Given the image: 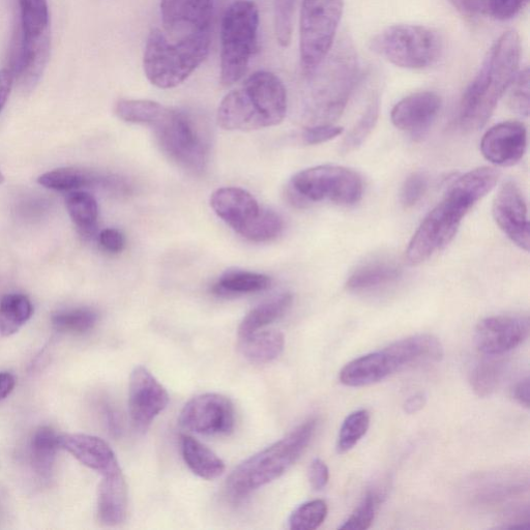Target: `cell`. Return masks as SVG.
Instances as JSON below:
<instances>
[{"label":"cell","mask_w":530,"mask_h":530,"mask_svg":"<svg viewBox=\"0 0 530 530\" xmlns=\"http://www.w3.org/2000/svg\"><path fill=\"white\" fill-rule=\"evenodd\" d=\"M521 42L516 32L500 37L461 101L459 124L464 132H476L489 121L498 102L518 73Z\"/></svg>","instance_id":"obj_1"},{"label":"cell","mask_w":530,"mask_h":530,"mask_svg":"<svg viewBox=\"0 0 530 530\" xmlns=\"http://www.w3.org/2000/svg\"><path fill=\"white\" fill-rule=\"evenodd\" d=\"M287 113V93L275 74H252L243 86L230 92L220 103L217 121L228 131H255L281 124Z\"/></svg>","instance_id":"obj_2"},{"label":"cell","mask_w":530,"mask_h":530,"mask_svg":"<svg viewBox=\"0 0 530 530\" xmlns=\"http://www.w3.org/2000/svg\"><path fill=\"white\" fill-rule=\"evenodd\" d=\"M211 40L212 26L180 38H170L161 28L153 29L143 56L147 79L162 90L181 85L208 57Z\"/></svg>","instance_id":"obj_3"},{"label":"cell","mask_w":530,"mask_h":530,"mask_svg":"<svg viewBox=\"0 0 530 530\" xmlns=\"http://www.w3.org/2000/svg\"><path fill=\"white\" fill-rule=\"evenodd\" d=\"M317 429V420L309 419L274 445L248 458L235 468L226 482V490L234 500L282 477L301 458Z\"/></svg>","instance_id":"obj_4"},{"label":"cell","mask_w":530,"mask_h":530,"mask_svg":"<svg viewBox=\"0 0 530 530\" xmlns=\"http://www.w3.org/2000/svg\"><path fill=\"white\" fill-rule=\"evenodd\" d=\"M309 76L313 113L323 121L337 120L361 77L358 54L351 41L343 38L337 42L325 61Z\"/></svg>","instance_id":"obj_5"},{"label":"cell","mask_w":530,"mask_h":530,"mask_svg":"<svg viewBox=\"0 0 530 530\" xmlns=\"http://www.w3.org/2000/svg\"><path fill=\"white\" fill-rule=\"evenodd\" d=\"M259 12L249 0H238L224 14L221 26V83L239 82L258 46Z\"/></svg>","instance_id":"obj_6"},{"label":"cell","mask_w":530,"mask_h":530,"mask_svg":"<svg viewBox=\"0 0 530 530\" xmlns=\"http://www.w3.org/2000/svg\"><path fill=\"white\" fill-rule=\"evenodd\" d=\"M370 47L374 53L397 67L423 70L439 60L443 41L432 28L399 24L376 35Z\"/></svg>","instance_id":"obj_7"},{"label":"cell","mask_w":530,"mask_h":530,"mask_svg":"<svg viewBox=\"0 0 530 530\" xmlns=\"http://www.w3.org/2000/svg\"><path fill=\"white\" fill-rule=\"evenodd\" d=\"M476 203L454 186L424 219L406 250L411 265H418L444 249L455 237L463 218Z\"/></svg>","instance_id":"obj_8"},{"label":"cell","mask_w":530,"mask_h":530,"mask_svg":"<svg viewBox=\"0 0 530 530\" xmlns=\"http://www.w3.org/2000/svg\"><path fill=\"white\" fill-rule=\"evenodd\" d=\"M151 127L162 152L172 162L193 173L205 169L210 155L209 138L190 115L165 107Z\"/></svg>","instance_id":"obj_9"},{"label":"cell","mask_w":530,"mask_h":530,"mask_svg":"<svg viewBox=\"0 0 530 530\" xmlns=\"http://www.w3.org/2000/svg\"><path fill=\"white\" fill-rule=\"evenodd\" d=\"M364 194L361 175L343 166L322 165L303 170L290 181L288 195L297 205L331 201L349 206L358 203Z\"/></svg>","instance_id":"obj_10"},{"label":"cell","mask_w":530,"mask_h":530,"mask_svg":"<svg viewBox=\"0 0 530 530\" xmlns=\"http://www.w3.org/2000/svg\"><path fill=\"white\" fill-rule=\"evenodd\" d=\"M344 11V0H303L301 11V65L312 74L333 48Z\"/></svg>","instance_id":"obj_11"},{"label":"cell","mask_w":530,"mask_h":530,"mask_svg":"<svg viewBox=\"0 0 530 530\" xmlns=\"http://www.w3.org/2000/svg\"><path fill=\"white\" fill-rule=\"evenodd\" d=\"M179 423L184 429L201 435H229L235 424L234 407L226 396L199 395L184 406Z\"/></svg>","instance_id":"obj_12"},{"label":"cell","mask_w":530,"mask_h":530,"mask_svg":"<svg viewBox=\"0 0 530 530\" xmlns=\"http://www.w3.org/2000/svg\"><path fill=\"white\" fill-rule=\"evenodd\" d=\"M169 394L145 367H136L130 377L129 414L133 427L146 432L169 404Z\"/></svg>","instance_id":"obj_13"},{"label":"cell","mask_w":530,"mask_h":530,"mask_svg":"<svg viewBox=\"0 0 530 530\" xmlns=\"http://www.w3.org/2000/svg\"><path fill=\"white\" fill-rule=\"evenodd\" d=\"M529 333L527 316L499 315L485 318L479 323L475 341L484 355L500 357L523 344Z\"/></svg>","instance_id":"obj_14"},{"label":"cell","mask_w":530,"mask_h":530,"mask_svg":"<svg viewBox=\"0 0 530 530\" xmlns=\"http://www.w3.org/2000/svg\"><path fill=\"white\" fill-rule=\"evenodd\" d=\"M497 226L522 250L530 246L527 205L519 187L508 182L499 189L492 208Z\"/></svg>","instance_id":"obj_15"},{"label":"cell","mask_w":530,"mask_h":530,"mask_svg":"<svg viewBox=\"0 0 530 530\" xmlns=\"http://www.w3.org/2000/svg\"><path fill=\"white\" fill-rule=\"evenodd\" d=\"M213 0H161L162 29L170 38H180L211 27Z\"/></svg>","instance_id":"obj_16"},{"label":"cell","mask_w":530,"mask_h":530,"mask_svg":"<svg viewBox=\"0 0 530 530\" xmlns=\"http://www.w3.org/2000/svg\"><path fill=\"white\" fill-rule=\"evenodd\" d=\"M526 146V128L521 123L506 122L492 127L484 135L481 152L492 164L510 167L520 162L526 152Z\"/></svg>","instance_id":"obj_17"},{"label":"cell","mask_w":530,"mask_h":530,"mask_svg":"<svg viewBox=\"0 0 530 530\" xmlns=\"http://www.w3.org/2000/svg\"><path fill=\"white\" fill-rule=\"evenodd\" d=\"M441 108L440 97L433 92L412 94L395 105L392 122L396 128L414 137H423Z\"/></svg>","instance_id":"obj_18"},{"label":"cell","mask_w":530,"mask_h":530,"mask_svg":"<svg viewBox=\"0 0 530 530\" xmlns=\"http://www.w3.org/2000/svg\"><path fill=\"white\" fill-rule=\"evenodd\" d=\"M58 447L71 454L84 466L102 477L121 470L119 461L110 446L103 439L87 434L58 435Z\"/></svg>","instance_id":"obj_19"},{"label":"cell","mask_w":530,"mask_h":530,"mask_svg":"<svg viewBox=\"0 0 530 530\" xmlns=\"http://www.w3.org/2000/svg\"><path fill=\"white\" fill-rule=\"evenodd\" d=\"M211 206L217 216L240 235L256 221L262 210L248 191L232 187L214 192Z\"/></svg>","instance_id":"obj_20"},{"label":"cell","mask_w":530,"mask_h":530,"mask_svg":"<svg viewBox=\"0 0 530 530\" xmlns=\"http://www.w3.org/2000/svg\"><path fill=\"white\" fill-rule=\"evenodd\" d=\"M396 372H399L397 365L384 348L348 363L341 370L339 379L346 387L361 388L377 384Z\"/></svg>","instance_id":"obj_21"},{"label":"cell","mask_w":530,"mask_h":530,"mask_svg":"<svg viewBox=\"0 0 530 530\" xmlns=\"http://www.w3.org/2000/svg\"><path fill=\"white\" fill-rule=\"evenodd\" d=\"M387 348L395 358L400 372L440 362L445 355L443 344L436 337L428 334L408 337Z\"/></svg>","instance_id":"obj_22"},{"label":"cell","mask_w":530,"mask_h":530,"mask_svg":"<svg viewBox=\"0 0 530 530\" xmlns=\"http://www.w3.org/2000/svg\"><path fill=\"white\" fill-rule=\"evenodd\" d=\"M128 514V486L122 469L107 476L99 486L98 517L105 526L122 524Z\"/></svg>","instance_id":"obj_23"},{"label":"cell","mask_w":530,"mask_h":530,"mask_svg":"<svg viewBox=\"0 0 530 530\" xmlns=\"http://www.w3.org/2000/svg\"><path fill=\"white\" fill-rule=\"evenodd\" d=\"M38 183L54 191H80L84 188L102 186L109 189H124L122 182L113 176H105L77 168H58L39 176Z\"/></svg>","instance_id":"obj_24"},{"label":"cell","mask_w":530,"mask_h":530,"mask_svg":"<svg viewBox=\"0 0 530 530\" xmlns=\"http://www.w3.org/2000/svg\"><path fill=\"white\" fill-rule=\"evenodd\" d=\"M401 270L394 262L388 260H374L361 265L351 274L346 286L352 292H367L397 281Z\"/></svg>","instance_id":"obj_25"},{"label":"cell","mask_w":530,"mask_h":530,"mask_svg":"<svg viewBox=\"0 0 530 530\" xmlns=\"http://www.w3.org/2000/svg\"><path fill=\"white\" fill-rule=\"evenodd\" d=\"M181 449L185 463L192 473L204 480H216L224 474L225 463L197 439L183 435Z\"/></svg>","instance_id":"obj_26"},{"label":"cell","mask_w":530,"mask_h":530,"mask_svg":"<svg viewBox=\"0 0 530 530\" xmlns=\"http://www.w3.org/2000/svg\"><path fill=\"white\" fill-rule=\"evenodd\" d=\"M58 435L48 426L37 429L29 445V456L35 474L43 482H49L54 473Z\"/></svg>","instance_id":"obj_27"},{"label":"cell","mask_w":530,"mask_h":530,"mask_svg":"<svg viewBox=\"0 0 530 530\" xmlns=\"http://www.w3.org/2000/svg\"><path fill=\"white\" fill-rule=\"evenodd\" d=\"M285 339L278 331L255 332L240 338L242 355L252 363L268 364L281 356L284 350Z\"/></svg>","instance_id":"obj_28"},{"label":"cell","mask_w":530,"mask_h":530,"mask_svg":"<svg viewBox=\"0 0 530 530\" xmlns=\"http://www.w3.org/2000/svg\"><path fill=\"white\" fill-rule=\"evenodd\" d=\"M272 285L269 276L243 270H229L213 286L212 291L218 297H237L243 294L267 290Z\"/></svg>","instance_id":"obj_29"},{"label":"cell","mask_w":530,"mask_h":530,"mask_svg":"<svg viewBox=\"0 0 530 530\" xmlns=\"http://www.w3.org/2000/svg\"><path fill=\"white\" fill-rule=\"evenodd\" d=\"M68 213L84 238H92L98 228L99 205L96 198L84 191H73L66 197Z\"/></svg>","instance_id":"obj_30"},{"label":"cell","mask_w":530,"mask_h":530,"mask_svg":"<svg viewBox=\"0 0 530 530\" xmlns=\"http://www.w3.org/2000/svg\"><path fill=\"white\" fill-rule=\"evenodd\" d=\"M19 28L17 34L24 40H35L50 32V14L47 0H18Z\"/></svg>","instance_id":"obj_31"},{"label":"cell","mask_w":530,"mask_h":530,"mask_svg":"<svg viewBox=\"0 0 530 530\" xmlns=\"http://www.w3.org/2000/svg\"><path fill=\"white\" fill-rule=\"evenodd\" d=\"M34 306L24 294H7L0 301V336L11 337L32 318Z\"/></svg>","instance_id":"obj_32"},{"label":"cell","mask_w":530,"mask_h":530,"mask_svg":"<svg viewBox=\"0 0 530 530\" xmlns=\"http://www.w3.org/2000/svg\"><path fill=\"white\" fill-rule=\"evenodd\" d=\"M291 304L292 296L286 292L269 302L257 306L243 319L239 328L240 338L268 327L271 323L281 318L288 311Z\"/></svg>","instance_id":"obj_33"},{"label":"cell","mask_w":530,"mask_h":530,"mask_svg":"<svg viewBox=\"0 0 530 530\" xmlns=\"http://www.w3.org/2000/svg\"><path fill=\"white\" fill-rule=\"evenodd\" d=\"M469 374L471 389L481 398L491 396L505 375L506 363L497 357L487 356Z\"/></svg>","instance_id":"obj_34"},{"label":"cell","mask_w":530,"mask_h":530,"mask_svg":"<svg viewBox=\"0 0 530 530\" xmlns=\"http://www.w3.org/2000/svg\"><path fill=\"white\" fill-rule=\"evenodd\" d=\"M99 320L98 313L91 308H78L57 312L51 318L58 333L82 335L92 331Z\"/></svg>","instance_id":"obj_35"},{"label":"cell","mask_w":530,"mask_h":530,"mask_svg":"<svg viewBox=\"0 0 530 530\" xmlns=\"http://www.w3.org/2000/svg\"><path fill=\"white\" fill-rule=\"evenodd\" d=\"M164 108L150 100H121L115 106V113L126 123L152 126Z\"/></svg>","instance_id":"obj_36"},{"label":"cell","mask_w":530,"mask_h":530,"mask_svg":"<svg viewBox=\"0 0 530 530\" xmlns=\"http://www.w3.org/2000/svg\"><path fill=\"white\" fill-rule=\"evenodd\" d=\"M370 427V414L366 409L352 412L343 422L338 440L337 451L345 454L355 448L366 435Z\"/></svg>","instance_id":"obj_37"},{"label":"cell","mask_w":530,"mask_h":530,"mask_svg":"<svg viewBox=\"0 0 530 530\" xmlns=\"http://www.w3.org/2000/svg\"><path fill=\"white\" fill-rule=\"evenodd\" d=\"M329 513L328 505L317 499L300 506L290 515L288 523L292 530H313L326 521Z\"/></svg>","instance_id":"obj_38"},{"label":"cell","mask_w":530,"mask_h":530,"mask_svg":"<svg viewBox=\"0 0 530 530\" xmlns=\"http://www.w3.org/2000/svg\"><path fill=\"white\" fill-rule=\"evenodd\" d=\"M283 228L284 222L278 214L262 209L259 217L242 237L254 243L269 242L278 238Z\"/></svg>","instance_id":"obj_39"},{"label":"cell","mask_w":530,"mask_h":530,"mask_svg":"<svg viewBox=\"0 0 530 530\" xmlns=\"http://www.w3.org/2000/svg\"><path fill=\"white\" fill-rule=\"evenodd\" d=\"M379 115V102L374 99L367 107L358 124L351 129L341 147L343 153H350L359 149L374 130Z\"/></svg>","instance_id":"obj_40"},{"label":"cell","mask_w":530,"mask_h":530,"mask_svg":"<svg viewBox=\"0 0 530 530\" xmlns=\"http://www.w3.org/2000/svg\"><path fill=\"white\" fill-rule=\"evenodd\" d=\"M384 493L372 490L366 494L361 504L341 525L345 530H366L372 525Z\"/></svg>","instance_id":"obj_41"},{"label":"cell","mask_w":530,"mask_h":530,"mask_svg":"<svg viewBox=\"0 0 530 530\" xmlns=\"http://www.w3.org/2000/svg\"><path fill=\"white\" fill-rule=\"evenodd\" d=\"M298 0H275L274 26L278 43L288 47L291 43Z\"/></svg>","instance_id":"obj_42"},{"label":"cell","mask_w":530,"mask_h":530,"mask_svg":"<svg viewBox=\"0 0 530 530\" xmlns=\"http://www.w3.org/2000/svg\"><path fill=\"white\" fill-rule=\"evenodd\" d=\"M529 69L518 72L509 86V106L517 114L527 117L529 114Z\"/></svg>","instance_id":"obj_43"},{"label":"cell","mask_w":530,"mask_h":530,"mask_svg":"<svg viewBox=\"0 0 530 530\" xmlns=\"http://www.w3.org/2000/svg\"><path fill=\"white\" fill-rule=\"evenodd\" d=\"M428 187L429 179L425 173L415 172L409 175L401 191V202L404 208H414L425 196Z\"/></svg>","instance_id":"obj_44"},{"label":"cell","mask_w":530,"mask_h":530,"mask_svg":"<svg viewBox=\"0 0 530 530\" xmlns=\"http://www.w3.org/2000/svg\"><path fill=\"white\" fill-rule=\"evenodd\" d=\"M343 133V128L332 124H319L305 129L302 134L303 141L308 145H317L331 141Z\"/></svg>","instance_id":"obj_45"},{"label":"cell","mask_w":530,"mask_h":530,"mask_svg":"<svg viewBox=\"0 0 530 530\" xmlns=\"http://www.w3.org/2000/svg\"><path fill=\"white\" fill-rule=\"evenodd\" d=\"M528 0H491V13L498 20L514 18L527 4Z\"/></svg>","instance_id":"obj_46"},{"label":"cell","mask_w":530,"mask_h":530,"mask_svg":"<svg viewBox=\"0 0 530 530\" xmlns=\"http://www.w3.org/2000/svg\"><path fill=\"white\" fill-rule=\"evenodd\" d=\"M455 9L467 17L491 13V0H449Z\"/></svg>","instance_id":"obj_47"},{"label":"cell","mask_w":530,"mask_h":530,"mask_svg":"<svg viewBox=\"0 0 530 530\" xmlns=\"http://www.w3.org/2000/svg\"><path fill=\"white\" fill-rule=\"evenodd\" d=\"M99 243L104 251L119 254L125 248V238L120 230L114 228L104 229L99 235Z\"/></svg>","instance_id":"obj_48"},{"label":"cell","mask_w":530,"mask_h":530,"mask_svg":"<svg viewBox=\"0 0 530 530\" xmlns=\"http://www.w3.org/2000/svg\"><path fill=\"white\" fill-rule=\"evenodd\" d=\"M309 481L315 491L325 489L330 481V470L321 459L312 461L309 468Z\"/></svg>","instance_id":"obj_49"},{"label":"cell","mask_w":530,"mask_h":530,"mask_svg":"<svg viewBox=\"0 0 530 530\" xmlns=\"http://www.w3.org/2000/svg\"><path fill=\"white\" fill-rule=\"evenodd\" d=\"M102 414L109 433L114 437H119L123 431L119 412L110 403L106 402L102 405Z\"/></svg>","instance_id":"obj_50"},{"label":"cell","mask_w":530,"mask_h":530,"mask_svg":"<svg viewBox=\"0 0 530 530\" xmlns=\"http://www.w3.org/2000/svg\"><path fill=\"white\" fill-rule=\"evenodd\" d=\"M14 86V76L9 69L0 71V112L6 106L12 88Z\"/></svg>","instance_id":"obj_51"},{"label":"cell","mask_w":530,"mask_h":530,"mask_svg":"<svg viewBox=\"0 0 530 530\" xmlns=\"http://www.w3.org/2000/svg\"><path fill=\"white\" fill-rule=\"evenodd\" d=\"M512 397L521 406L529 408L530 401V379L528 376L522 378L515 384L512 390Z\"/></svg>","instance_id":"obj_52"},{"label":"cell","mask_w":530,"mask_h":530,"mask_svg":"<svg viewBox=\"0 0 530 530\" xmlns=\"http://www.w3.org/2000/svg\"><path fill=\"white\" fill-rule=\"evenodd\" d=\"M16 387V378L10 372H0V401L8 398Z\"/></svg>","instance_id":"obj_53"},{"label":"cell","mask_w":530,"mask_h":530,"mask_svg":"<svg viewBox=\"0 0 530 530\" xmlns=\"http://www.w3.org/2000/svg\"><path fill=\"white\" fill-rule=\"evenodd\" d=\"M427 402V396L424 393H417L414 396L409 397L404 403V410L408 415L417 414L422 410Z\"/></svg>","instance_id":"obj_54"},{"label":"cell","mask_w":530,"mask_h":530,"mask_svg":"<svg viewBox=\"0 0 530 530\" xmlns=\"http://www.w3.org/2000/svg\"><path fill=\"white\" fill-rule=\"evenodd\" d=\"M5 182V176L2 172H0V185H2Z\"/></svg>","instance_id":"obj_55"}]
</instances>
